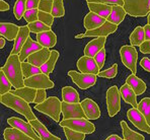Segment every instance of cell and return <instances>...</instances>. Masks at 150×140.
Masks as SVG:
<instances>
[{"mask_svg":"<svg viewBox=\"0 0 150 140\" xmlns=\"http://www.w3.org/2000/svg\"><path fill=\"white\" fill-rule=\"evenodd\" d=\"M144 28V34H145V41H150V24L147 23Z\"/></svg>","mask_w":150,"mask_h":140,"instance_id":"52","label":"cell"},{"mask_svg":"<svg viewBox=\"0 0 150 140\" xmlns=\"http://www.w3.org/2000/svg\"><path fill=\"white\" fill-rule=\"evenodd\" d=\"M39 11L40 10L38 9V8L37 9H26L23 17H25V19L28 21V23L39 21Z\"/></svg>","mask_w":150,"mask_h":140,"instance_id":"42","label":"cell"},{"mask_svg":"<svg viewBox=\"0 0 150 140\" xmlns=\"http://www.w3.org/2000/svg\"><path fill=\"white\" fill-rule=\"evenodd\" d=\"M127 117L136 128H138L139 130L143 131V132L147 133V134H150L149 124L147 123L144 115H143L137 108H132V109H130V110H128Z\"/></svg>","mask_w":150,"mask_h":140,"instance_id":"11","label":"cell"},{"mask_svg":"<svg viewBox=\"0 0 150 140\" xmlns=\"http://www.w3.org/2000/svg\"><path fill=\"white\" fill-rule=\"evenodd\" d=\"M81 106L84 111V114L88 120H96L100 117V107L96 105L92 99H85L81 102Z\"/></svg>","mask_w":150,"mask_h":140,"instance_id":"17","label":"cell"},{"mask_svg":"<svg viewBox=\"0 0 150 140\" xmlns=\"http://www.w3.org/2000/svg\"><path fill=\"white\" fill-rule=\"evenodd\" d=\"M126 14V10L124 9L123 6H120V5H112V13L110 14V16L108 17L107 21H110V23H114V24H117L119 26L123 21H124Z\"/></svg>","mask_w":150,"mask_h":140,"instance_id":"29","label":"cell"},{"mask_svg":"<svg viewBox=\"0 0 150 140\" xmlns=\"http://www.w3.org/2000/svg\"><path fill=\"white\" fill-rule=\"evenodd\" d=\"M30 125L34 127L35 130L37 131V133L39 134L40 138L42 140H61L60 137H57L55 135H53L52 133L48 131V129L45 127V125H43V123L39 121V120H33V121H28Z\"/></svg>","mask_w":150,"mask_h":140,"instance_id":"23","label":"cell"},{"mask_svg":"<svg viewBox=\"0 0 150 140\" xmlns=\"http://www.w3.org/2000/svg\"><path fill=\"white\" fill-rule=\"evenodd\" d=\"M117 30H118V26H117V24H114L107 21L103 26L96 28V30L86 31V32L83 33V34L75 36V39H82V38H87V37H98V38L108 37L109 35L114 34Z\"/></svg>","mask_w":150,"mask_h":140,"instance_id":"10","label":"cell"},{"mask_svg":"<svg viewBox=\"0 0 150 140\" xmlns=\"http://www.w3.org/2000/svg\"><path fill=\"white\" fill-rule=\"evenodd\" d=\"M140 52L143 54H150V41H145L140 46Z\"/></svg>","mask_w":150,"mask_h":140,"instance_id":"50","label":"cell"},{"mask_svg":"<svg viewBox=\"0 0 150 140\" xmlns=\"http://www.w3.org/2000/svg\"><path fill=\"white\" fill-rule=\"evenodd\" d=\"M46 99H47V92H46V90H38L36 99H35V104L38 105V104L44 103Z\"/></svg>","mask_w":150,"mask_h":140,"instance_id":"47","label":"cell"},{"mask_svg":"<svg viewBox=\"0 0 150 140\" xmlns=\"http://www.w3.org/2000/svg\"><path fill=\"white\" fill-rule=\"evenodd\" d=\"M38 90L33 87H28V86H23L18 90H15L11 92L13 95H16L17 97H21L23 99H25V102L30 103H35V99H36Z\"/></svg>","mask_w":150,"mask_h":140,"instance_id":"28","label":"cell"},{"mask_svg":"<svg viewBox=\"0 0 150 140\" xmlns=\"http://www.w3.org/2000/svg\"><path fill=\"white\" fill-rule=\"evenodd\" d=\"M58 59H59V52L56 50H53L52 52H51V56L49 60L41 67L42 72L47 75L51 74V73L54 71L55 65H56V62L58 61Z\"/></svg>","mask_w":150,"mask_h":140,"instance_id":"31","label":"cell"},{"mask_svg":"<svg viewBox=\"0 0 150 140\" xmlns=\"http://www.w3.org/2000/svg\"><path fill=\"white\" fill-rule=\"evenodd\" d=\"M126 83L134 90V92L137 95H143L146 92V83L142 79H140L139 77L136 76V74H133V73L130 74L127 77V79H126Z\"/></svg>","mask_w":150,"mask_h":140,"instance_id":"22","label":"cell"},{"mask_svg":"<svg viewBox=\"0 0 150 140\" xmlns=\"http://www.w3.org/2000/svg\"><path fill=\"white\" fill-rule=\"evenodd\" d=\"M117 74H118V64L115 63L109 69L100 71L98 74V76L103 77V78H114V77L117 76Z\"/></svg>","mask_w":150,"mask_h":140,"instance_id":"41","label":"cell"},{"mask_svg":"<svg viewBox=\"0 0 150 140\" xmlns=\"http://www.w3.org/2000/svg\"><path fill=\"white\" fill-rule=\"evenodd\" d=\"M21 30V26L14 23H0V35L8 41H14Z\"/></svg>","mask_w":150,"mask_h":140,"instance_id":"21","label":"cell"},{"mask_svg":"<svg viewBox=\"0 0 150 140\" xmlns=\"http://www.w3.org/2000/svg\"><path fill=\"white\" fill-rule=\"evenodd\" d=\"M5 73L6 77L11 82L12 86L15 90L23 87L25 85V76L23 73V67H21V61L19 59V55H9L6 63L3 67L0 68Z\"/></svg>","mask_w":150,"mask_h":140,"instance_id":"1","label":"cell"},{"mask_svg":"<svg viewBox=\"0 0 150 140\" xmlns=\"http://www.w3.org/2000/svg\"><path fill=\"white\" fill-rule=\"evenodd\" d=\"M140 65H141V67H142L145 71H147V72H150V59L149 58H147V57H144V58L141 59Z\"/></svg>","mask_w":150,"mask_h":140,"instance_id":"48","label":"cell"},{"mask_svg":"<svg viewBox=\"0 0 150 140\" xmlns=\"http://www.w3.org/2000/svg\"><path fill=\"white\" fill-rule=\"evenodd\" d=\"M54 18L55 17L52 15V13L39 11V21L47 24L48 26H52L53 23H54Z\"/></svg>","mask_w":150,"mask_h":140,"instance_id":"43","label":"cell"},{"mask_svg":"<svg viewBox=\"0 0 150 140\" xmlns=\"http://www.w3.org/2000/svg\"><path fill=\"white\" fill-rule=\"evenodd\" d=\"M8 9H9V4L6 1H4V0H1V1H0V11L5 12V11H7Z\"/></svg>","mask_w":150,"mask_h":140,"instance_id":"51","label":"cell"},{"mask_svg":"<svg viewBox=\"0 0 150 140\" xmlns=\"http://www.w3.org/2000/svg\"><path fill=\"white\" fill-rule=\"evenodd\" d=\"M127 14L134 17L147 16L150 12V0H123Z\"/></svg>","mask_w":150,"mask_h":140,"instance_id":"4","label":"cell"},{"mask_svg":"<svg viewBox=\"0 0 150 140\" xmlns=\"http://www.w3.org/2000/svg\"><path fill=\"white\" fill-rule=\"evenodd\" d=\"M28 28H30V33H34V34H37V35L40 34V33L51 31V26H48L47 24H45L40 21L28 23Z\"/></svg>","mask_w":150,"mask_h":140,"instance_id":"38","label":"cell"},{"mask_svg":"<svg viewBox=\"0 0 150 140\" xmlns=\"http://www.w3.org/2000/svg\"><path fill=\"white\" fill-rule=\"evenodd\" d=\"M87 3H103V4H112V5L124 6L123 0H86Z\"/></svg>","mask_w":150,"mask_h":140,"instance_id":"45","label":"cell"},{"mask_svg":"<svg viewBox=\"0 0 150 140\" xmlns=\"http://www.w3.org/2000/svg\"><path fill=\"white\" fill-rule=\"evenodd\" d=\"M35 110L51 117L55 122H59L62 113V102L56 97H50L44 103L35 106Z\"/></svg>","mask_w":150,"mask_h":140,"instance_id":"3","label":"cell"},{"mask_svg":"<svg viewBox=\"0 0 150 140\" xmlns=\"http://www.w3.org/2000/svg\"><path fill=\"white\" fill-rule=\"evenodd\" d=\"M105 21H107L105 18L100 16V15L96 14V13H93V12L90 11L89 13H87V14L85 15L84 21H83V26H84V28L86 31L96 30V28L103 26Z\"/></svg>","mask_w":150,"mask_h":140,"instance_id":"20","label":"cell"},{"mask_svg":"<svg viewBox=\"0 0 150 140\" xmlns=\"http://www.w3.org/2000/svg\"><path fill=\"white\" fill-rule=\"evenodd\" d=\"M121 92L116 85L111 86L108 90L107 95V108L110 117H115L121 110Z\"/></svg>","mask_w":150,"mask_h":140,"instance_id":"7","label":"cell"},{"mask_svg":"<svg viewBox=\"0 0 150 140\" xmlns=\"http://www.w3.org/2000/svg\"><path fill=\"white\" fill-rule=\"evenodd\" d=\"M53 3H54V0H41L38 9H39L40 11L52 13Z\"/></svg>","mask_w":150,"mask_h":140,"instance_id":"44","label":"cell"},{"mask_svg":"<svg viewBox=\"0 0 150 140\" xmlns=\"http://www.w3.org/2000/svg\"><path fill=\"white\" fill-rule=\"evenodd\" d=\"M7 123L9 124L11 127L17 128L21 131L25 132L26 135H28L30 137H32L34 140H42L40 138L39 134L37 133V131L35 130L34 127L30 124V122H25L23 120H21V118L17 117H11L7 119Z\"/></svg>","mask_w":150,"mask_h":140,"instance_id":"13","label":"cell"},{"mask_svg":"<svg viewBox=\"0 0 150 140\" xmlns=\"http://www.w3.org/2000/svg\"><path fill=\"white\" fill-rule=\"evenodd\" d=\"M61 127H67L77 132L91 134L96 131V126L86 118H78V119H63L59 122Z\"/></svg>","mask_w":150,"mask_h":140,"instance_id":"5","label":"cell"},{"mask_svg":"<svg viewBox=\"0 0 150 140\" xmlns=\"http://www.w3.org/2000/svg\"><path fill=\"white\" fill-rule=\"evenodd\" d=\"M138 110L144 115L147 123L150 126V97H144L138 104Z\"/></svg>","mask_w":150,"mask_h":140,"instance_id":"35","label":"cell"},{"mask_svg":"<svg viewBox=\"0 0 150 140\" xmlns=\"http://www.w3.org/2000/svg\"><path fill=\"white\" fill-rule=\"evenodd\" d=\"M26 2L28 0H16L14 6H13V13L17 21L23 17L25 12L26 11Z\"/></svg>","mask_w":150,"mask_h":140,"instance_id":"36","label":"cell"},{"mask_svg":"<svg viewBox=\"0 0 150 140\" xmlns=\"http://www.w3.org/2000/svg\"><path fill=\"white\" fill-rule=\"evenodd\" d=\"M68 76L72 79V81L81 90H87L96 84V76L94 74H87V73H79L75 70L68 71Z\"/></svg>","mask_w":150,"mask_h":140,"instance_id":"8","label":"cell"},{"mask_svg":"<svg viewBox=\"0 0 150 140\" xmlns=\"http://www.w3.org/2000/svg\"><path fill=\"white\" fill-rule=\"evenodd\" d=\"M51 52H52V51H50V49H48V48L41 49V50L33 53L28 58V62L32 63L33 65L37 66V67L41 68L42 66L49 60L51 56Z\"/></svg>","mask_w":150,"mask_h":140,"instance_id":"18","label":"cell"},{"mask_svg":"<svg viewBox=\"0 0 150 140\" xmlns=\"http://www.w3.org/2000/svg\"><path fill=\"white\" fill-rule=\"evenodd\" d=\"M120 56L122 63L133 74H136L137 72V60H138V53L136 51L134 46H123L120 49Z\"/></svg>","mask_w":150,"mask_h":140,"instance_id":"6","label":"cell"},{"mask_svg":"<svg viewBox=\"0 0 150 140\" xmlns=\"http://www.w3.org/2000/svg\"><path fill=\"white\" fill-rule=\"evenodd\" d=\"M63 130L67 140H84L85 135H86L84 133L77 132V131H74L67 127H63Z\"/></svg>","mask_w":150,"mask_h":140,"instance_id":"39","label":"cell"},{"mask_svg":"<svg viewBox=\"0 0 150 140\" xmlns=\"http://www.w3.org/2000/svg\"><path fill=\"white\" fill-rule=\"evenodd\" d=\"M107 43V37H98L94 40H91L84 48V55L88 57L93 58L96 54L105 48V45Z\"/></svg>","mask_w":150,"mask_h":140,"instance_id":"16","label":"cell"},{"mask_svg":"<svg viewBox=\"0 0 150 140\" xmlns=\"http://www.w3.org/2000/svg\"><path fill=\"white\" fill-rule=\"evenodd\" d=\"M89 10L93 13H96L100 16L108 19L112 13V4H103V3H87Z\"/></svg>","mask_w":150,"mask_h":140,"instance_id":"26","label":"cell"},{"mask_svg":"<svg viewBox=\"0 0 150 140\" xmlns=\"http://www.w3.org/2000/svg\"><path fill=\"white\" fill-rule=\"evenodd\" d=\"M37 41L39 44H41L44 48H53L57 44V36L54 32L48 31V32L40 33L37 35Z\"/></svg>","mask_w":150,"mask_h":140,"instance_id":"24","label":"cell"},{"mask_svg":"<svg viewBox=\"0 0 150 140\" xmlns=\"http://www.w3.org/2000/svg\"><path fill=\"white\" fill-rule=\"evenodd\" d=\"M77 68L81 73H87V74L98 75L100 72L98 65L96 64V60L92 57L82 56L77 61Z\"/></svg>","mask_w":150,"mask_h":140,"instance_id":"14","label":"cell"},{"mask_svg":"<svg viewBox=\"0 0 150 140\" xmlns=\"http://www.w3.org/2000/svg\"><path fill=\"white\" fill-rule=\"evenodd\" d=\"M11 82L9 81V79L6 77L5 73L2 70H0V95H6L7 92H11Z\"/></svg>","mask_w":150,"mask_h":140,"instance_id":"37","label":"cell"},{"mask_svg":"<svg viewBox=\"0 0 150 140\" xmlns=\"http://www.w3.org/2000/svg\"><path fill=\"white\" fill-rule=\"evenodd\" d=\"M5 38H3V37H1L0 38V49H2V48H4V46H5Z\"/></svg>","mask_w":150,"mask_h":140,"instance_id":"54","label":"cell"},{"mask_svg":"<svg viewBox=\"0 0 150 140\" xmlns=\"http://www.w3.org/2000/svg\"><path fill=\"white\" fill-rule=\"evenodd\" d=\"M105 140H123V139L120 136H118V135H111V136H109Z\"/></svg>","mask_w":150,"mask_h":140,"instance_id":"53","label":"cell"},{"mask_svg":"<svg viewBox=\"0 0 150 140\" xmlns=\"http://www.w3.org/2000/svg\"><path fill=\"white\" fill-rule=\"evenodd\" d=\"M25 85L28 86V87L36 88V90H49V88L54 87L55 84L47 74L42 72L30 77V78H25Z\"/></svg>","mask_w":150,"mask_h":140,"instance_id":"9","label":"cell"},{"mask_svg":"<svg viewBox=\"0 0 150 140\" xmlns=\"http://www.w3.org/2000/svg\"><path fill=\"white\" fill-rule=\"evenodd\" d=\"M41 0H28L26 2V9H37Z\"/></svg>","mask_w":150,"mask_h":140,"instance_id":"49","label":"cell"},{"mask_svg":"<svg viewBox=\"0 0 150 140\" xmlns=\"http://www.w3.org/2000/svg\"><path fill=\"white\" fill-rule=\"evenodd\" d=\"M145 42V34L144 28L142 26H137L135 30L130 35V43L132 46H139L140 47Z\"/></svg>","mask_w":150,"mask_h":140,"instance_id":"32","label":"cell"},{"mask_svg":"<svg viewBox=\"0 0 150 140\" xmlns=\"http://www.w3.org/2000/svg\"><path fill=\"white\" fill-rule=\"evenodd\" d=\"M93 58L96 60V64L98 65V67H100V69H101L103 67V64H105V48L101 49Z\"/></svg>","mask_w":150,"mask_h":140,"instance_id":"46","label":"cell"},{"mask_svg":"<svg viewBox=\"0 0 150 140\" xmlns=\"http://www.w3.org/2000/svg\"><path fill=\"white\" fill-rule=\"evenodd\" d=\"M120 92L121 95H122V99H124L126 103L131 105L133 108H138L139 103H137V99H136L137 95L134 92V90L127 83H125L123 86H121Z\"/></svg>","mask_w":150,"mask_h":140,"instance_id":"25","label":"cell"},{"mask_svg":"<svg viewBox=\"0 0 150 140\" xmlns=\"http://www.w3.org/2000/svg\"><path fill=\"white\" fill-rule=\"evenodd\" d=\"M30 31L28 26H21L18 35H17L16 39L14 40V45H13V48L11 52H10V55H18L21 53L23 45H25V42L30 38Z\"/></svg>","mask_w":150,"mask_h":140,"instance_id":"15","label":"cell"},{"mask_svg":"<svg viewBox=\"0 0 150 140\" xmlns=\"http://www.w3.org/2000/svg\"><path fill=\"white\" fill-rule=\"evenodd\" d=\"M43 48L44 47L42 46L41 44H39L38 42L33 41L30 38H28V41H26L25 44L23 45V49H21V53L18 54L19 59H21V62H25L28 60V58L33 54V53L37 52V51L41 50V49H43Z\"/></svg>","mask_w":150,"mask_h":140,"instance_id":"19","label":"cell"},{"mask_svg":"<svg viewBox=\"0 0 150 140\" xmlns=\"http://www.w3.org/2000/svg\"><path fill=\"white\" fill-rule=\"evenodd\" d=\"M121 127H122L123 136L124 140H145V137L143 135L133 131L128 126V124L125 121H121Z\"/></svg>","mask_w":150,"mask_h":140,"instance_id":"33","label":"cell"},{"mask_svg":"<svg viewBox=\"0 0 150 140\" xmlns=\"http://www.w3.org/2000/svg\"><path fill=\"white\" fill-rule=\"evenodd\" d=\"M0 103L5 107H7V108L12 109L13 111L21 114L23 116H25L28 121L37 120V117L33 113L28 102H25L21 97H17L16 95H13L11 92L1 95L0 97Z\"/></svg>","mask_w":150,"mask_h":140,"instance_id":"2","label":"cell"},{"mask_svg":"<svg viewBox=\"0 0 150 140\" xmlns=\"http://www.w3.org/2000/svg\"><path fill=\"white\" fill-rule=\"evenodd\" d=\"M62 114L63 119H78L86 118L81 103H66L62 102Z\"/></svg>","mask_w":150,"mask_h":140,"instance_id":"12","label":"cell"},{"mask_svg":"<svg viewBox=\"0 0 150 140\" xmlns=\"http://www.w3.org/2000/svg\"><path fill=\"white\" fill-rule=\"evenodd\" d=\"M52 15L54 17H62L65 15V9H64L63 0H54L53 3Z\"/></svg>","mask_w":150,"mask_h":140,"instance_id":"40","label":"cell"},{"mask_svg":"<svg viewBox=\"0 0 150 140\" xmlns=\"http://www.w3.org/2000/svg\"><path fill=\"white\" fill-rule=\"evenodd\" d=\"M21 67H23V73L25 78H30V77L34 76V75L42 73L41 68L33 65L32 63H30L28 61L21 62Z\"/></svg>","mask_w":150,"mask_h":140,"instance_id":"34","label":"cell"},{"mask_svg":"<svg viewBox=\"0 0 150 140\" xmlns=\"http://www.w3.org/2000/svg\"><path fill=\"white\" fill-rule=\"evenodd\" d=\"M62 99L66 103H80L79 93L71 86H64L62 88Z\"/></svg>","mask_w":150,"mask_h":140,"instance_id":"30","label":"cell"},{"mask_svg":"<svg viewBox=\"0 0 150 140\" xmlns=\"http://www.w3.org/2000/svg\"><path fill=\"white\" fill-rule=\"evenodd\" d=\"M147 21H148V24H150V12H149V14L147 15Z\"/></svg>","mask_w":150,"mask_h":140,"instance_id":"55","label":"cell"},{"mask_svg":"<svg viewBox=\"0 0 150 140\" xmlns=\"http://www.w3.org/2000/svg\"><path fill=\"white\" fill-rule=\"evenodd\" d=\"M3 136L5 140H34L25 132L14 127L6 128L3 132Z\"/></svg>","mask_w":150,"mask_h":140,"instance_id":"27","label":"cell"}]
</instances>
